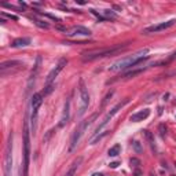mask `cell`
I'll list each match as a JSON object with an SVG mask.
<instances>
[{
    "mask_svg": "<svg viewBox=\"0 0 176 176\" xmlns=\"http://www.w3.org/2000/svg\"><path fill=\"white\" fill-rule=\"evenodd\" d=\"M80 110H78V116H83L85 113V110L88 109V105H90V94H88V90L85 87V83L83 80H80Z\"/></svg>",
    "mask_w": 176,
    "mask_h": 176,
    "instance_id": "obj_7",
    "label": "cell"
},
{
    "mask_svg": "<svg viewBox=\"0 0 176 176\" xmlns=\"http://www.w3.org/2000/svg\"><path fill=\"white\" fill-rule=\"evenodd\" d=\"M127 47H128V44L114 45V47L85 51V52H83V61H84V62H91V61H95V59H98V58H103V57H108V55L118 54V52H121V51L124 50V48H127Z\"/></svg>",
    "mask_w": 176,
    "mask_h": 176,
    "instance_id": "obj_2",
    "label": "cell"
},
{
    "mask_svg": "<svg viewBox=\"0 0 176 176\" xmlns=\"http://www.w3.org/2000/svg\"><path fill=\"white\" fill-rule=\"evenodd\" d=\"M132 144H134L135 151H136V153H142V147H140V143H139V142H136V140H135V142H134Z\"/></svg>",
    "mask_w": 176,
    "mask_h": 176,
    "instance_id": "obj_22",
    "label": "cell"
},
{
    "mask_svg": "<svg viewBox=\"0 0 176 176\" xmlns=\"http://www.w3.org/2000/svg\"><path fill=\"white\" fill-rule=\"evenodd\" d=\"M98 117V113H94L92 116L90 117V118H87V120H84V121H81L80 122V125L77 127V128L75 129V132H73V135H72V139H70V144H69V151H73V150L76 149V146H77V143H78V140L81 139V136L84 135V132H85V129L88 128V127L91 125L94 122V120Z\"/></svg>",
    "mask_w": 176,
    "mask_h": 176,
    "instance_id": "obj_3",
    "label": "cell"
},
{
    "mask_svg": "<svg viewBox=\"0 0 176 176\" xmlns=\"http://www.w3.org/2000/svg\"><path fill=\"white\" fill-rule=\"evenodd\" d=\"M92 176H103V175H101V173H94Z\"/></svg>",
    "mask_w": 176,
    "mask_h": 176,
    "instance_id": "obj_29",
    "label": "cell"
},
{
    "mask_svg": "<svg viewBox=\"0 0 176 176\" xmlns=\"http://www.w3.org/2000/svg\"><path fill=\"white\" fill-rule=\"evenodd\" d=\"M35 24L39 25L40 28H44V29H48L50 28V25L47 24V22H43V21H39V19H35Z\"/></svg>",
    "mask_w": 176,
    "mask_h": 176,
    "instance_id": "obj_20",
    "label": "cell"
},
{
    "mask_svg": "<svg viewBox=\"0 0 176 176\" xmlns=\"http://www.w3.org/2000/svg\"><path fill=\"white\" fill-rule=\"evenodd\" d=\"M127 103H129V98H125V99H124V101L118 102V103H117L116 106H114V108L111 109V110L109 111V113L103 117V120H102V122H101V124H99V125L96 127V129H95V135H99V132H101L102 129L105 128V127L108 125V124H109V121H110V120L113 118V117L116 116L117 113H118V110H121V109L124 108V106H125Z\"/></svg>",
    "mask_w": 176,
    "mask_h": 176,
    "instance_id": "obj_6",
    "label": "cell"
},
{
    "mask_svg": "<svg viewBox=\"0 0 176 176\" xmlns=\"http://www.w3.org/2000/svg\"><path fill=\"white\" fill-rule=\"evenodd\" d=\"M69 116H70V99H66L65 106H63L62 116H61V120H59V127H61V128L66 125V122L69 121Z\"/></svg>",
    "mask_w": 176,
    "mask_h": 176,
    "instance_id": "obj_12",
    "label": "cell"
},
{
    "mask_svg": "<svg viewBox=\"0 0 176 176\" xmlns=\"http://www.w3.org/2000/svg\"><path fill=\"white\" fill-rule=\"evenodd\" d=\"M144 132V136H146V139H147V142L150 143V146H151V149L153 150H155V144H154V136L151 135V132H149V131H143Z\"/></svg>",
    "mask_w": 176,
    "mask_h": 176,
    "instance_id": "obj_18",
    "label": "cell"
},
{
    "mask_svg": "<svg viewBox=\"0 0 176 176\" xmlns=\"http://www.w3.org/2000/svg\"><path fill=\"white\" fill-rule=\"evenodd\" d=\"M30 44V39L29 37H18V39H15L14 42L11 43V47H26V45Z\"/></svg>",
    "mask_w": 176,
    "mask_h": 176,
    "instance_id": "obj_15",
    "label": "cell"
},
{
    "mask_svg": "<svg viewBox=\"0 0 176 176\" xmlns=\"http://www.w3.org/2000/svg\"><path fill=\"white\" fill-rule=\"evenodd\" d=\"M11 167H12V134H10L6 147V157H4V176H11Z\"/></svg>",
    "mask_w": 176,
    "mask_h": 176,
    "instance_id": "obj_8",
    "label": "cell"
},
{
    "mask_svg": "<svg viewBox=\"0 0 176 176\" xmlns=\"http://www.w3.org/2000/svg\"><path fill=\"white\" fill-rule=\"evenodd\" d=\"M2 15H3V17H7V18L8 19H14V21H17V17H15V15H11V14H6V12H2Z\"/></svg>",
    "mask_w": 176,
    "mask_h": 176,
    "instance_id": "obj_23",
    "label": "cell"
},
{
    "mask_svg": "<svg viewBox=\"0 0 176 176\" xmlns=\"http://www.w3.org/2000/svg\"><path fill=\"white\" fill-rule=\"evenodd\" d=\"M43 92H37L32 96V102H30V108H32V117H30V121H32V131L33 134L36 132L37 129V114H39V109L43 103Z\"/></svg>",
    "mask_w": 176,
    "mask_h": 176,
    "instance_id": "obj_5",
    "label": "cell"
},
{
    "mask_svg": "<svg viewBox=\"0 0 176 176\" xmlns=\"http://www.w3.org/2000/svg\"><path fill=\"white\" fill-rule=\"evenodd\" d=\"M66 176H72V175H69V173H68V175H66Z\"/></svg>",
    "mask_w": 176,
    "mask_h": 176,
    "instance_id": "obj_30",
    "label": "cell"
},
{
    "mask_svg": "<svg viewBox=\"0 0 176 176\" xmlns=\"http://www.w3.org/2000/svg\"><path fill=\"white\" fill-rule=\"evenodd\" d=\"M118 165H120V164H118L117 161H116V162H111V164H110V168H117Z\"/></svg>",
    "mask_w": 176,
    "mask_h": 176,
    "instance_id": "obj_26",
    "label": "cell"
},
{
    "mask_svg": "<svg viewBox=\"0 0 176 176\" xmlns=\"http://www.w3.org/2000/svg\"><path fill=\"white\" fill-rule=\"evenodd\" d=\"M111 95H113V91H110V92H109V94H108V95H106V98H105L103 103H102V105H103V106H105V105H106V102H108V101H109V98H111Z\"/></svg>",
    "mask_w": 176,
    "mask_h": 176,
    "instance_id": "obj_24",
    "label": "cell"
},
{
    "mask_svg": "<svg viewBox=\"0 0 176 176\" xmlns=\"http://www.w3.org/2000/svg\"><path fill=\"white\" fill-rule=\"evenodd\" d=\"M18 176H22V167L19 168V175H18Z\"/></svg>",
    "mask_w": 176,
    "mask_h": 176,
    "instance_id": "obj_28",
    "label": "cell"
},
{
    "mask_svg": "<svg viewBox=\"0 0 176 176\" xmlns=\"http://www.w3.org/2000/svg\"><path fill=\"white\" fill-rule=\"evenodd\" d=\"M30 157V136H29V122L28 118L24 122V176H28Z\"/></svg>",
    "mask_w": 176,
    "mask_h": 176,
    "instance_id": "obj_4",
    "label": "cell"
},
{
    "mask_svg": "<svg viewBox=\"0 0 176 176\" xmlns=\"http://www.w3.org/2000/svg\"><path fill=\"white\" fill-rule=\"evenodd\" d=\"M66 65H68V59H66V58H62V59H59V62L57 63V66H55V68L52 69L50 73H48L47 78H45V85H51V84H54L55 78L58 77V75L62 72L63 68H65Z\"/></svg>",
    "mask_w": 176,
    "mask_h": 176,
    "instance_id": "obj_9",
    "label": "cell"
},
{
    "mask_svg": "<svg viewBox=\"0 0 176 176\" xmlns=\"http://www.w3.org/2000/svg\"><path fill=\"white\" fill-rule=\"evenodd\" d=\"M109 157H117V155L121 153V146L120 144H114L113 147H110L109 149Z\"/></svg>",
    "mask_w": 176,
    "mask_h": 176,
    "instance_id": "obj_16",
    "label": "cell"
},
{
    "mask_svg": "<svg viewBox=\"0 0 176 176\" xmlns=\"http://www.w3.org/2000/svg\"><path fill=\"white\" fill-rule=\"evenodd\" d=\"M149 116H150V109H143V110H140V111H138V113L132 114L129 120H131L132 122H139V121L146 120Z\"/></svg>",
    "mask_w": 176,
    "mask_h": 176,
    "instance_id": "obj_13",
    "label": "cell"
},
{
    "mask_svg": "<svg viewBox=\"0 0 176 176\" xmlns=\"http://www.w3.org/2000/svg\"><path fill=\"white\" fill-rule=\"evenodd\" d=\"M66 36L73 37V36H91V30L85 26H73L69 30H66Z\"/></svg>",
    "mask_w": 176,
    "mask_h": 176,
    "instance_id": "obj_11",
    "label": "cell"
},
{
    "mask_svg": "<svg viewBox=\"0 0 176 176\" xmlns=\"http://www.w3.org/2000/svg\"><path fill=\"white\" fill-rule=\"evenodd\" d=\"M147 54H149V48H143V50L135 52L131 57L122 58V59L114 62L109 68V70L110 72H120V70H125V69H129V68H136L138 65H140L142 62L149 59V55Z\"/></svg>",
    "mask_w": 176,
    "mask_h": 176,
    "instance_id": "obj_1",
    "label": "cell"
},
{
    "mask_svg": "<svg viewBox=\"0 0 176 176\" xmlns=\"http://www.w3.org/2000/svg\"><path fill=\"white\" fill-rule=\"evenodd\" d=\"M131 167H135V168H138L140 165V161L139 160H138V158H131Z\"/></svg>",
    "mask_w": 176,
    "mask_h": 176,
    "instance_id": "obj_21",
    "label": "cell"
},
{
    "mask_svg": "<svg viewBox=\"0 0 176 176\" xmlns=\"http://www.w3.org/2000/svg\"><path fill=\"white\" fill-rule=\"evenodd\" d=\"M135 176H140V172H139V171H136V172H135Z\"/></svg>",
    "mask_w": 176,
    "mask_h": 176,
    "instance_id": "obj_27",
    "label": "cell"
},
{
    "mask_svg": "<svg viewBox=\"0 0 176 176\" xmlns=\"http://www.w3.org/2000/svg\"><path fill=\"white\" fill-rule=\"evenodd\" d=\"M176 24V19H169V21H165V22H160V24H155V25H151V26H147L142 30V33H157V32H161V30H165L168 28L173 26Z\"/></svg>",
    "mask_w": 176,
    "mask_h": 176,
    "instance_id": "obj_10",
    "label": "cell"
},
{
    "mask_svg": "<svg viewBox=\"0 0 176 176\" xmlns=\"http://www.w3.org/2000/svg\"><path fill=\"white\" fill-rule=\"evenodd\" d=\"M11 69V68H18V69H24V62L21 61H7V62H3L0 65V70L2 72H6L7 69Z\"/></svg>",
    "mask_w": 176,
    "mask_h": 176,
    "instance_id": "obj_14",
    "label": "cell"
},
{
    "mask_svg": "<svg viewBox=\"0 0 176 176\" xmlns=\"http://www.w3.org/2000/svg\"><path fill=\"white\" fill-rule=\"evenodd\" d=\"M160 131H161V135L164 136V135L167 134V128H165V125H160Z\"/></svg>",
    "mask_w": 176,
    "mask_h": 176,
    "instance_id": "obj_25",
    "label": "cell"
},
{
    "mask_svg": "<svg viewBox=\"0 0 176 176\" xmlns=\"http://www.w3.org/2000/svg\"><path fill=\"white\" fill-rule=\"evenodd\" d=\"M102 17H103L105 19H109V18L114 19L116 18V14H114L113 11H110V10H103V11H102Z\"/></svg>",
    "mask_w": 176,
    "mask_h": 176,
    "instance_id": "obj_19",
    "label": "cell"
},
{
    "mask_svg": "<svg viewBox=\"0 0 176 176\" xmlns=\"http://www.w3.org/2000/svg\"><path fill=\"white\" fill-rule=\"evenodd\" d=\"M143 72V69H136V70H131V72H127L121 76V78H129V77H134V76L139 75V73Z\"/></svg>",
    "mask_w": 176,
    "mask_h": 176,
    "instance_id": "obj_17",
    "label": "cell"
}]
</instances>
